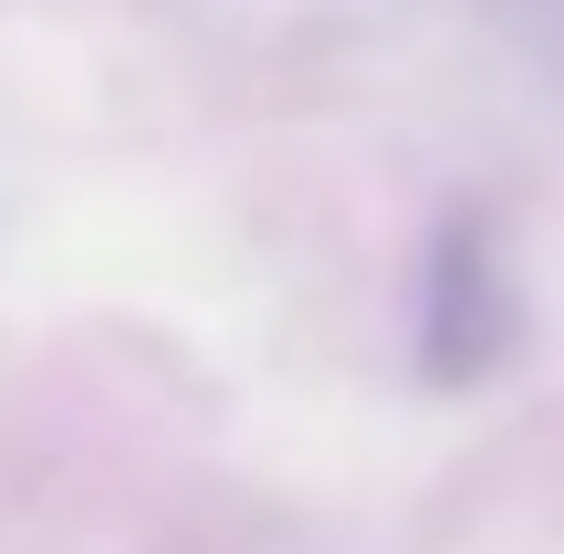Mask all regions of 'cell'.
<instances>
[{
  "instance_id": "cell-1",
  "label": "cell",
  "mask_w": 564,
  "mask_h": 554,
  "mask_svg": "<svg viewBox=\"0 0 564 554\" xmlns=\"http://www.w3.org/2000/svg\"><path fill=\"white\" fill-rule=\"evenodd\" d=\"M512 335V304H502V262L481 251V230H449L440 262H429V367L440 377H470L491 367Z\"/></svg>"
}]
</instances>
